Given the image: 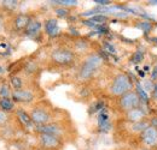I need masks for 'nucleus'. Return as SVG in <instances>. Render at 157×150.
I'll return each mask as SVG.
<instances>
[{
	"label": "nucleus",
	"mask_w": 157,
	"mask_h": 150,
	"mask_svg": "<svg viewBox=\"0 0 157 150\" xmlns=\"http://www.w3.org/2000/svg\"><path fill=\"white\" fill-rule=\"evenodd\" d=\"M0 108L4 109V111H6V112L12 111V108H13V102H12L10 98H7V97L1 98V100H0Z\"/></svg>",
	"instance_id": "dca6fc26"
},
{
	"label": "nucleus",
	"mask_w": 157,
	"mask_h": 150,
	"mask_svg": "<svg viewBox=\"0 0 157 150\" xmlns=\"http://www.w3.org/2000/svg\"><path fill=\"white\" fill-rule=\"evenodd\" d=\"M17 115H18V118L21 119V121L24 124V125H30L33 121H32V119H30V115H28L27 113L24 112V111H17Z\"/></svg>",
	"instance_id": "a211bd4d"
},
{
	"label": "nucleus",
	"mask_w": 157,
	"mask_h": 150,
	"mask_svg": "<svg viewBox=\"0 0 157 150\" xmlns=\"http://www.w3.org/2000/svg\"><path fill=\"white\" fill-rule=\"evenodd\" d=\"M98 126L101 131H108L110 129V121H109V116L106 112L103 109L100 114H99V119H98Z\"/></svg>",
	"instance_id": "f8f14e48"
},
{
	"label": "nucleus",
	"mask_w": 157,
	"mask_h": 150,
	"mask_svg": "<svg viewBox=\"0 0 157 150\" xmlns=\"http://www.w3.org/2000/svg\"><path fill=\"white\" fill-rule=\"evenodd\" d=\"M143 88H144L146 91H151V93H152V90H154V88H155V84H154L152 82H146V83L143 84Z\"/></svg>",
	"instance_id": "393cba45"
},
{
	"label": "nucleus",
	"mask_w": 157,
	"mask_h": 150,
	"mask_svg": "<svg viewBox=\"0 0 157 150\" xmlns=\"http://www.w3.org/2000/svg\"><path fill=\"white\" fill-rule=\"evenodd\" d=\"M143 60H144V53L140 52V51L134 52V54H133V56H132V62L139 64V62H141Z\"/></svg>",
	"instance_id": "412c9836"
},
{
	"label": "nucleus",
	"mask_w": 157,
	"mask_h": 150,
	"mask_svg": "<svg viewBox=\"0 0 157 150\" xmlns=\"http://www.w3.org/2000/svg\"><path fill=\"white\" fill-rule=\"evenodd\" d=\"M152 97L157 100V84H155V88H154V90H152Z\"/></svg>",
	"instance_id": "c85d7f7f"
},
{
	"label": "nucleus",
	"mask_w": 157,
	"mask_h": 150,
	"mask_svg": "<svg viewBox=\"0 0 157 150\" xmlns=\"http://www.w3.org/2000/svg\"><path fill=\"white\" fill-rule=\"evenodd\" d=\"M136 93L138 94L139 96V98H140V101H143V102H149V96L146 94V91H145V89L143 88V85L140 84V83H137V87H136Z\"/></svg>",
	"instance_id": "2eb2a0df"
},
{
	"label": "nucleus",
	"mask_w": 157,
	"mask_h": 150,
	"mask_svg": "<svg viewBox=\"0 0 157 150\" xmlns=\"http://www.w3.org/2000/svg\"><path fill=\"white\" fill-rule=\"evenodd\" d=\"M152 77H154V78H157V66L154 69V71H152Z\"/></svg>",
	"instance_id": "c756f323"
},
{
	"label": "nucleus",
	"mask_w": 157,
	"mask_h": 150,
	"mask_svg": "<svg viewBox=\"0 0 157 150\" xmlns=\"http://www.w3.org/2000/svg\"><path fill=\"white\" fill-rule=\"evenodd\" d=\"M40 29H41V23L40 22H38V20H30V23L25 28V34L28 36H35L36 34L40 33Z\"/></svg>",
	"instance_id": "9b49d317"
},
{
	"label": "nucleus",
	"mask_w": 157,
	"mask_h": 150,
	"mask_svg": "<svg viewBox=\"0 0 157 150\" xmlns=\"http://www.w3.org/2000/svg\"><path fill=\"white\" fill-rule=\"evenodd\" d=\"M12 98L16 102H30V101H33L34 95L29 90H22V89H20V90H15L13 91Z\"/></svg>",
	"instance_id": "1a4fd4ad"
},
{
	"label": "nucleus",
	"mask_w": 157,
	"mask_h": 150,
	"mask_svg": "<svg viewBox=\"0 0 157 150\" xmlns=\"http://www.w3.org/2000/svg\"><path fill=\"white\" fill-rule=\"evenodd\" d=\"M56 13L58 15L59 17H65L69 12H68V10H65V9H57V10H56Z\"/></svg>",
	"instance_id": "a878e982"
},
{
	"label": "nucleus",
	"mask_w": 157,
	"mask_h": 150,
	"mask_svg": "<svg viewBox=\"0 0 157 150\" xmlns=\"http://www.w3.org/2000/svg\"><path fill=\"white\" fill-rule=\"evenodd\" d=\"M141 142L147 147H155L157 144V127L154 125H149L144 131L140 133Z\"/></svg>",
	"instance_id": "39448f33"
},
{
	"label": "nucleus",
	"mask_w": 157,
	"mask_h": 150,
	"mask_svg": "<svg viewBox=\"0 0 157 150\" xmlns=\"http://www.w3.org/2000/svg\"><path fill=\"white\" fill-rule=\"evenodd\" d=\"M94 2H96V4H98V5H101V6H105V5L111 4V1H109V0H96Z\"/></svg>",
	"instance_id": "bb28decb"
},
{
	"label": "nucleus",
	"mask_w": 157,
	"mask_h": 150,
	"mask_svg": "<svg viewBox=\"0 0 157 150\" xmlns=\"http://www.w3.org/2000/svg\"><path fill=\"white\" fill-rule=\"evenodd\" d=\"M137 27L140 29V30H143L145 34H149V33H150V30L152 29V24H151L150 22H147V20L139 22V23L137 24Z\"/></svg>",
	"instance_id": "f3484780"
},
{
	"label": "nucleus",
	"mask_w": 157,
	"mask_h": 150,
	"mask_svg": "<svg viewBox=\"0 0 157 150\" xmlns=\"http://www.w3.org/2000/svg\"><path fill=\"white\" fill-rule=\"evenodd\" d=\"M126 118H127V120L131 121L132 124L144 121V119L146 118V111H145L143 107H138L136 109H132V111L126 113Z\"/></svg>",
	"instance_id": "0eeeda50"
},
{
	"label": "nucleus",
	"mask_w": 157,
	"mask_h": 150,
	"mask_svg": "<svg viewBox=\"0 0 157 150\" xmlns=\"http://www.w3.org/2000/svg\"><path fill=\"white\" fill-rule=\"evenodd\" d=\"M0 71H1V67H0Z\"/></svg>",
	"instance_id": "2f4dec72"
},
{
	"label": "nucleus",
	"mask_w": 157,
	"mask_h": 150,
	"mask_svg": "<svg viewBox=\"0 0 157 150\" xmlns=\"http://www.w3.org/2000/svg\"><path fill=\"white\" fill-rule=\"evenodd\" d=\"M52 4H57L65 7V6H76L78 1L76 0H57V1H52Z\"/></svg>",
	"instance_id": "6ab92c4d"
},
{
	"label": "nucleus",
	"mask_w": 157,
	"mask_h": 150,
	"mask_svg": "<svg viewBox=\"0 0 157 150\" xmlns=\"http://www.w3.org/2000/svg\"><path fill=\"white\" fill-rule=\"evenodd\" d=\"M38 130L41 132V134H53V136H58V133L60 132L57 125H50V124L41 125L38 127Z\"/></svg>",
	"instance_id": "ddd939ff"
},
{
	"label": "nucleus",
	"mask_w": 157,
	"mask_h": 150,
	"mask_svg": "<svg viewBox=\"0 0 157 150\" xmlns=\"http://www.w3.org/2000/svg\"><path fill=\"white\" fill-rule=\"evenodd\" d=\"M10 94V90H9V87L6 85V84H2L1 87H0V95L2 96V98H5V97H7Z\"/></svg>",
	"instance_id": "5701e85b"
},
{
	"label": "nucleus",
	"mask_w": 157,
	"mask_h": 150,
	"mask_svg": "<svg viewBox=\"0 0 157 150\" xmlns=\"http://www.w3.org/2000/svg\"><path fill=\"white\" fill-rule=\"evenodd\" d=\"M30 119H32L33 123H35V124H38V125L41 126V125H46L48 123V120L51 119V116H50V114L46 112L45 109L35 108L30 113Z\"/></svg>",
	"instance_id": "423d86ee"
},
{
	"label": "nucleus",
	"mask_w": 157,
	"mask_h": 150,
	"mask_svg": "<svg viewBox=\"0 0 157 150\" xmlns=\"http://www.w3.org/2000/svg\"><path fill=\"white\" fill-rule=\"evenodd\" d=\"M45 31L48 36L53 38V36H57L59 34V27H58V22L56 18H50L48 20H46L45 23Z\"/></svg>",
	"instance_id": "9d476101"
},
{
	"label": "nucleus",
	"mask_w": 157,
	"mask_h": 150,
	"mask_svg": "<svg viewBox=\"0 0 157 150\" xmlns=\"http://www.w3.org/2000/svg\"><path fill=\"white\" fill-rule=\"evenodd\" d=\"M150 5H157V0H154V1H149Z\"/></svg>",
	"instance_id": "7c9ffc66"
},
{
	"label": "nucleus",
	"mask_w": 157,
	"mask_h": 150,
	"mask_svg": "<svg viewBox=\"0 0 157 150\" xmlns=\"http://www.w3.org/2000/svg\"><path fill=\"white\" fill-rule=\"evenodd\" d=\"M101 62H103V59L98 54L90 55L85 60V62L82 64V66L80 69V77L82 79H87V78L92 77L93 73L96 72V70L101 65Z\"/></svg>",
	"instance_id": "f03ea898"
},
{
	"label": "nucleus",
	"mask_w": 157,
	"mask_h": 150,
	"mask_svg": "<svg viewBox=\"0 0 157 150\" xmlns=\"http://www.w3.org/2000/svg\"><path fill=\"white\" fill-rule=\"evenodd\" d=\"M6 119H7L6 114H5L4 112H1V111H0V124H4V123L6 121Z\"/></svg>",
	"instance_id": "cd10ccee"
},
{
	"label": "nucleus",
	"mask_w": 157,
	"mask_h": 150,
	"mask_svg": "<svg viewBox=\"0 0 157 150\" xmlns=\"http://www.w3.org/2000/svg\"><path fill=\"white\" fill-rule=\"evenodd\" d=\"M140 103H141V101H140L138 94L136 93V90H131L127 94L122 95L120 97V100H118L120 108L122 111H124L126 113L140 107Z\"/></svg>",
	"instance_id": "7ed1b4c3"
},
{
	"label": "nucleus",
	"mask_w": 157,
	"mask_h": 150,
	"mask_svg": "<svg viewBox=\"0 0 157 150\" xmlns=\"http://www.w3.org/2000/svg\"><path fill=\"white\" fill-rule=\"evenodd\" d=\"M11 84H12V87L16 90H20L22 84H23V82H22V79H21L20 77H12L11 78Z\"/></svg>",
	"instance_id": "4be33fe9"
},
{
	"label": "nucleus",
	"mask_w": 157,
	"mask_h": 150,
	"mask_svg": "<svg viewBox=\"0 0 157 150\" xmlns=\"http://www.w3.org/2000/svg\"><path fill=\"white\" fill-rule=\"evenodd\" d=\"M74 53L69 49H63V48H59L52 52L51 54V59L58 64V65H69L74 61Z\"/></svg>",
	"instance_id": "20e7f679"
},
{
	"label": "nucleus",
	"mask_w": 157,
	"mask_h": 150,
	"mask_svg": "<svg viewBox=\"0 0 157 150\" xmlns=\"http://www.w3.org/2000/svg\"><path fill=\"white\" fill-rule=\"evenodd\" d=\"M29 23H30V20L27 15H20L15 19V25L17 29H25Z\"/></svg>",
	"instance_id": "4468645a"
},
{
	"label": "nucleus",
	"mask_w": 157,
	"mask_h": 150,
	"mask_svg": "<svg viewBox=\"0 0 157 150\" xmlns=\"http://www.w3.org/2000/svg\"><path fill=\"white\" fill-rule=\"evenodd\" d=\"M40 142H41L42 147L47 148V149H55V148L59 147V144H60L58 136H53V134H41Z\"/></svg>",
	"instance_id": "6e6552de"
},
{
	"label": "nucleus",
	"mask_w": 157,
	"mask_h": 150,
	"mask_svg": "<svg viewBox=\"0 0 157 150\" xmlns=\"http://www.w3.org/2000/svg\"><path fill=\"white\" fill-rule=\"evenodd\" d=\"M90 20H91V22H93V23H94V24H97V25H100V24H103L104 22H106V20H108V17H106V16H103V15H96V16L91 17Z\"/></svg>",
	"instance_id": "aec40b11"
},
{
	"label": "nucleus",
	"mask_w": 157,
	"mask_h": 150,
	"mask_svg": "<svg viewBox=\"0 0 157 150\" xmlns=\"http://www.w3.org/2000/svg\"><path fill=\"white\" fill-rule=\"evenodd\" d=\"M17 4L18 2L16 0H6V1H4V6H6L9 9H15L17 6Z\"/></svg>",
	"instance_id": "b1692460"
},
{
	"label": "nucleus",
	"mask_w": 157,
	"mask_h": 150,
	"mask_svg": "<svg viewBox=\"0 0 157 150\" xmlns=\"http://www.w3.org/2000/svg\"><path fill=\"white\" fill-rule=\"evenodd\" d=\"M131 90H132V82L126 73H120L116 76L110 85V93L114 96L121 97L122 95L127 94Z\"/></svg>",
	"instance_id": "f257e3e1"
}]
</instances>
